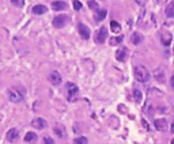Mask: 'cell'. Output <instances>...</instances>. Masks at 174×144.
Instances as JSON below:
<instances>
[{
  "label": "cell",
  "instance_id": "6da1fadb",
  "mask_svg": "<svg viewBox=\"0 0 174 144\" xmlns=\"http://www.w3.org/2000/svg\"><path fill=\"white\" fill-rule=\"evenodd\" d=\"M133 73H135L136 80H139V82H142V83H146L147 80L150 79V72L147 71V68L143 67V65H138V67H135Z\"/></svg>",
  "mask_w": 174,
  "mask_h": 144
},
{
  "label": "cell",
  "instance_id": "7a4b0ae2",
  "mask_svg": "<svg viewBox=\"0 0 174 144\" xmlns=\"http://www.w3.org/2000/svg\"><path fill=\"white\" fill-rule=\"evenodd\" d=\"M108 35H109L108 29H106L105 26H102V27L97 31V34H95V42L99 44V45H102V44L108 39Z\"/></svg>",
  "mask_w": 174,
  "mask_h": 144
},
{
  "label": "cell",
  "instance_id": "3957f363",
  "mask_svg": "<svg viewBox=\"0 0 174 144\" xmlns=\"http://www.w3.org/2000/svg\"><path fill=\"white\" fill-rule=\"evenodd\" d=\"M67 22H68V16L67 15H57L53 19V26L56 29H63L67 25Z\"/></svg>",
  "mask_w": 174,
  "mask_h": 144
},
{
  "label": "cell",
  "instance_id": "277c9868",
  "mask_svg": "<svg viewBox=\"0 0 174 144\" xmlns=\"http://www.w3.org/2000/svg\"><path fill=\"white\" fill-rule=\"evenodd\" d=\"M78 91H79V88H78V86L75 83H67V94H68V98L71 99H73V97H75V95L78 94Z\"/></svg>",
  "mask_w": 174,
  "mask_h": 144
},
{
  "label": "cell",
  "instance_id": "5b68a950",
  "mask_svg": "<svg viewBox=\"0 0 174 144\" xmlns=\"http://www.w3.org/2000/svg\"><path fill=\"white\" fill-rule=\"evenodd\" d=\"M78 31H79V34H80V37H82L83 39H88V38H90V30H88V27L86 25L78 23Z\"/></svg>",
  "mask_w": 174,
  "mask_h": 144
},
{
  "label": "cell",
  "instance_id": "8992f818",
  "mask_svg": "<svg viewBox=\"0 0 174 144\" xmlns=\"http://www.w3.org/2000/svg\"><path fill=\"white\" fill-rule=\"evenodd\" d=\"M172 41H173V35L170 34L169 31H162L161 33V42L165 46H169L170 44H172Z\"/></svg>",
  "mask_w": 174,
  "mask_h": 144
},
{
  "label": "cell",
  "instance_id": "52a82bcc",
  "mask_svg": "<svg viewBox=\"0 0 174 144\" xmlns=\"http://www.w3.org/2000/svg\"><path fill=\"white\" fill-rule=\"evenodd\" d=\"M49 82H50L52 84H54V86H59V84L61 83V76H60V73L56 72V71L50 72V75H49Z\"/></svg>",
  "mask_w": 174,
  "mask_h": 144
},
{
  "label": "cell",
  "instance_id": "ba28073f",
  "mask_svg": "<svg viewBox=\"0 0 174 144\" xmlns=\"http://www.w3.org/2000/svg\"><path fill=\"white\" fill-rule=\"evenodd\" d=\"M143 39H144V37H143L142 33H139V31L132 33V35H131V42L132 44H135V45H139V44L143 42Z\"/></svg>",
  "mask_w": 174,
  "mask_h": 144
},
{
  "label": "cell",
  "instance_id": "9c48e42d",
  "mask_svg": "<svg viewBox=\"0 0 174 144\" xmlns=\"http://www.w3.org/2000/svg\"><path fill=\"white\" fill-rule=\"evenodd\" d=\"M8 98H10L11 102L19 103L22 101V94H18L15 90H8Z\"/></svg>",
  "mask_w": 174,
  "mask_h": 144
},
{
  "label": "cell",
  "instance_id": "30bf717a",
  "mask_svg": "<svg viewBox=\"0 0 174 144\" xmlns=\"http://www.w3.org/2000/svg\"><path fill=\"white\" fill-rule=\"evenodd\" d=\"M154 125L158 131H165V129L167 128V121H166L165 118H157L154 121Z\"/></svg>",
  "mask_w": 174,
  "mask_h": 144
},
{
  "label": "cell",
  "instance_id": "8fae6325",
  "mask_svg": "<svg viewBox=\"0 0 174 144\" xmlns=\"http://www.w3.org/2000/svg\"><path fill=\"white\" fill-rule=\"evenodd\" d=\"M127 54H128V49L127 48H121L116 52V58L118 61H125L127 60Z\"/></svg>",
  "mask_w": 174,
  "mask_h": 144
},
{
  "label": "cell",
  "instance_id": "7c38bea8",
  "mask_svg": "<svg viewBox=\"0 0 174 144\" xmlns=\"http://www.w3.org/2000/svg\"><path fill=\"white\" fill-rule=\"evenodd\" d=\"M31 125L34 127L35 129H44L46 127V121L44 118H34L31 121Z\"/></svg>",
  "mask_w": 174,
  "mask_h": 144
},
{
  "label": "cell",
  "instance_id": "4fadbf2b",
  "mask_svg": "<svg viewBox=\"0 0 174 144\" xmlns=\"http://www.w3.org/2000/svg\"><path fill=\"white\" fill-rule=\"evenodd\" d=\"M18 136H19V132H18V129H10L8 133H7V140L8 142H15V140L18 139Z\"/></svg>",
  "mask_w": 174,
  "mask_h": 144
},
{
  "label": "cell",
  "instance_id": "5bb4252c",
  "mask_svg": "<svg viewBox=\"0 0 174 144\" xmlns=\"http://www.w3.org/2000/svg\"><path fill=\"white\" fill-rule=\"evenodd\" d=\"M52 8L54 11H63L67 8V3L64 2H53L52 3Z\"/></svg>",
  "mask_w": 174,
  "mask_h": 144
},
{
  "label": "cell",
  "instance_id": "9a60e30c",
  "mask_svg": "<svg viewBox=\"0 0 174 144\" xmlns=\"http://www.w3.org/2000/svg\"><path fill=\"white\" fill-rule=\"evenodd\" d=\"M33 12H34L35 15H41V14H45L46 12V7L42 6V4L34 6V7H33Z\"/></svg>",
  "mask_w": 174,
  "mask_h": 144
},
{
  "label": "cell",
  "instance_id": "2e32d148",
  "mask_svg": "<svg viewBox=\"0 0 174 144\" xmlns=\"http://www.w3.org/2000/svg\"><path fill=\"white\" fill-rule=\"evenodd\" d=\"M106 15H108V11L106 10H99V11H97V12H95V21L97 22H99V21H103L106 18Z\"/></svg>",
  "mask_w": 174,
  "mask_h": 144
},
{
  "label": "cell",
  "instance_id": "e0dca14e",
  "mask_svg": "<svg viewBox=\"0 0 174 144\" xmlns=\"http://www.w3.org/2000/svg\"><path fill=\"white\" fill-rule=\"evenodd\" d=\"M53 131H54V133H56L59 137H61V139L65 136V129H64L63 125H56V127L53 128Z\"/></svg>",
  "mask_w": 174,
  "mask_h": 144
},
{
  "label": "cell",
  "instance_id": "ac0fdd59",
  "mask_svg": "<svg viewBox=\"0 0 174 144\" xmlns=\"http://www.w3.org/2000/svg\"><path fill=\"white\" fill-rule=\"evenodd\" d=\"M155 77H157L158 82L163 83V82H165V72H163V69H162V68H158L157 71H155Z\"/></svg>",
  "mask_w": 174,
  "mask_h": 144
},
{
  "label": "cell",
  "instance_id": "d6986e66",
  "mask_svg": "<svg viewBox=\"0 0 174 144\" xmlns=\"http://www.w3.org/2000/svg\"><path fill=\"white\" fill-rule=\"evenodd\" d=\"M37 140V135L34 133V132H27L25 136V142L27 143H31V142H35Z\"/></svg>",
  "mask_w": 174,
  "mask_h": 144
},
{
  "label": "cell",
  "instance_id": "ffe728a7",
  "mask_svg": "<svg viewBox=\"0 0 174 144\" xmlns=\"http://www.w3.org/2000/svg\"><path fill=\"white\" fill-rule=\"evenodd\" d=\"M110 29H112L114 33H117V31L121 30V25L118 23V22H116V21H112L110 22Z\"/></svg>",
  "mask_w": 174,
  "mask_h": 144
},
{
  "label": "cell",
  "instance_id": "44dd1931",
  "mask_svg": "<svg viewBox=\"0 0 174 144\" xmlns=\"http://www.w3.org/2000/svg\"><path fill=\"white\" fill-rule=\"evenodd\" d=\"M142 91L140 90H133V98H135V101L138 102V103H140L142 102Z\"/></svg>",
  "mask_w": 174,
  "mask_h": 144
},
{
  "label": "cell",
  "instance_id": "7402d4cb",
  "mask_svg": "<svg viewBox=\"0 0 174 144\" xmlns=\"http://www.w3.org/2000/svg\"><path fill=\"white\" fill-rule=\"evenodd\" d=\"M123 42V35H120V37H113V38H110V45L114 46V45H117V44H121Z\"/></svg>",
  "mask_w": 174,
  "mask_h": 144
},
{
  "label": "cell",
  "instance_id": "603a6c76",
  "mask_svg": "<svg viewBox=\"0 0 174 144\" xmlns=\"http://www.w3.org/2000/svg\"><path fill=\"white\" fill-rule=\"evenodd\" d=\"M88 143V140H87V137H76L75 140H73V144H87Z\"/></svg>",
  "mask_w": 174,
  "mask_h": 144
},
{
  "label": "cell",
  "instance_id": "cb8c5ba5",
  "mask_svg": "<svg viewBox=\"0 0 174 144\" xmlns=\"http://www.w3.org/2000/svg\"><path fill=\"white\" fill-rule=\"evenodd\" d=\"M87 4H88V8H91V10H98V3L95 2V0H88Z\"/></svg>",
  "mask_w": 174,
  "mask_h": 144
},
{
  "label": "cell",
  "instance_id": "d4e9b609",
  "mask_svg": "<svg viewBox=\"0 0 174 144\" xmlns=\"http://www.w3.org/2000/svg\"><path fill=\"white\" fill-rule=\"evenodd\" d=\"M166 16L173 18V4H169L167 7H166Z\"/></svg>",
  "mask_w": 174,
  "mask_h": 144
},
{
  "label": "cell",
  "instance_id": "484cf974",
  "mask_svg": "<svg viewBox=\"0 0 174 144\" xmlns=\"http://www.w3.org/2000/svg\"><path fill=\"white\" fill-rule=\"evenodd\" d=\"M11 3L15 7H23L25 6V0H11Z\"/></svg>",
  "mask_w": 174,
  "mask_h": 144
},
{
  "label": "cell",
  "instance_id": "4316f807",
  "mask_svg": "<svg viewBox=\"0 0 174 144\" xmlns=\"http://www.w3.org/2000/svg\"><path fill=\"white\" fill-rule=\"evenodd\" d=\"M73 8H75L76 11H79L80 8H82V3H80L79 0H73Z\"/></svg>",
  "mask_w": 174,
  "mask_h": 144
},
{
  "label": "cell",
  "instance_id": "83f0119b",
  "mask_svg": "<svg viewBox=\"0 0 174 144\" xmlns=\"http://www.w3.org/2000/svg\"><path fill=\"white\" fill-rule=\"evenodd\" d=\"M44 144H54L53 139L49 137V136H46V137H44Z\"/></svg>",
  "mask_w": 174,
  "mask_h": 144
}]
</instances>
